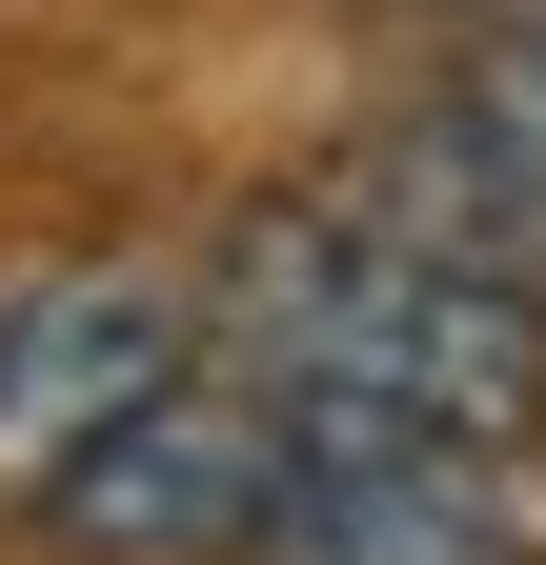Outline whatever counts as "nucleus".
Masks as SVG:
<instances>
[{
  "instance_id": "nucleus-1",
  "label": "nucleus",
  "mask_w": 546,
  "mask_h": 565,
  "mask_svg": "<svg viewBox=\"0 0 546 565\" xmlns=\"http://www.w3.org/2000/svg\"><path fill=\"white\" fill-rule=\"evenodd\" d=\"M202 343L304 404V424H405V445H526L546 424V282L465 263V243H405L385 202H263L202 282Z\"/></svg>"
},
{
  "instance_id": "nucleus-2",
  "label": "nucleus",
  "mask_w": 546,
  "mask_h": 565,
  "mask_svg": "<svg viewBox=\"0 0 546 565\" xmlns=\"http://www.w3.org/2000/svg\"><path fill=\"white\" fill-rule=\"evenodd\" d=\"M284 465H304V404H263L223 343H202L162 404H122L102 445L41 484V525L82 545V565H263V525H284Z\"/></svg>"
},
{
  "instance_id": "nucleus-3",
  "label": "nucleus",
  "mask_w": 546,
  "mask_h": 565,
  "mask_svg": "<svg viewBox=\"0 0 546 565\" xmlns=\"http://www.w3.org/2000/svg\"><path fill=\"white\" fill-rule=\"evenodd\" d=\"M345 202H385L405 243H465V263L546 282V21H486V41L345 162Z\"/></svg>"
},
{
  "instance_id": "nucleus-4",
  "label": "nucleus",
  "mask_w": 546,
  "mask_h": 565,
  "mask_svg": "<svg viewBox=\"0 0 546 565\" xmlns=\"http://www.w3.org/2000/svg\"><path fill=\"white\" fill-rule=\"evenodd\" d=\"M182 364H202V323L162 303L143 263H41V282H0V505H41V484L82 465L122 404H162Z\"/></svg>"
},
{
  "instance_id": "nucleus-5",
  "label": "nucleus",
  "mask_w": 546,
  "mask_h": 565,
  "mask_svg": "<svg viewBox=\"0 0 546 565\" xmlns=\"http://www.w3.org/2000/svg\"><path fill=\"white\" fill-rule=\"evenodd\" d=\"M263 565H526L506 445H405V424H304Z\"/></svg>"
},
{
  "instance_id": "nucleus-6",
  "label": "nucleus",
  "mask_w": 546,
  "mask_h": 565,
  "mask_svg": "<svg viewBox=\"0 0 546 565\" xmlns=\"http://www.w3.org/2000/svg\"><path fill=\"white\" fill-rule=\"evenodd\" d=\"M405 21H546V0H405Z\"/></svg>"
}]
</instances>
